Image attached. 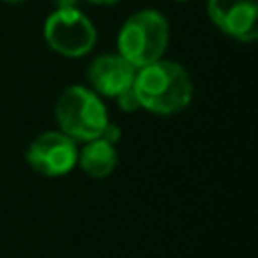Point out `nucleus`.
I'll return each instance as SVG.
<instances>
[{
	"label": "nucleus",
	"mask_w": 258,
	"mask_h": 258,
	"mask_svg": "<svg viewBox=\"0 0 258 258\" xmlns=\"http://www.w3.org/2000/svg\"><path fill=\"white\" fill-rule=\"evenodd\" d=\"M133 91L139 109L155 115H173L183 111L191 101V81L181 64L171 60H155L137 69Z\"/></svg>",
	"instance_id": "1"
},
{
	"label": "nucleus",
	"mask_w": 258,
	"mask_h": 258,
	"mask_svg": "<svg viewBox=\"0 0 258 258\" xmlns=\"http://www.w3.org/2000/svg\"><path fill=\"white\" fill-rule=\"evenodd\" d=\"M167 42L169 24L165 16L157 10H139L121 26L117 48L129 64L143 69L155 60H161Z\"/></svg>",
	"instance_id": "2"
},
{
	"label": "nucleus",
	"mask_w": 258,
	"mask_h": 258,
	"mask_svg": "<svg viewBox=\"0 0 258 258\" xmlns=\"http://www.w3.org/2000/svg\"><path fill=\"white\" fill-rule=\"evenodd\" d=\"M54 113L60 133H64L73 141L97 139L109 125V115L101 97L81 85L69 87L58 97Z\"/></svg>",
	"instance_id": "3"
},
{
	"label": "nucleus",
	"mask_w": 258,
	"mask_h": 258,
	"mask_svg": "<svg viewBox=\"0 0 258 258\" xmlns=\"http://www.w3.org/2000/svg\"><path fill=\"white\" fill-rule=\"evenodd\" d=\"M42 32L46 44L54 52L69 58H77L91 52L97 42V30L93 22L73 6L56 8L46 18Z\"/></svg>",
	"instance_id": "4"
},
{
	"label": "nucleus",
	"mask_w": 258,
	"mask_h": 258,
	"mask_svg": "<svg viewBox=\"0 0 258 258\" xmlns=\"http://www.w3.org/2000/svg\"><path fill=\"white\" fill-rule=\"evenodd\" d=\"M79 159L77 143L60 131H46L38 135L26 149L28 165L46 177H60L69 173Z\"/></svg>",
	"instance_id": "5"
},
{
	"label": "nucleus",
	"mask_w": 258,
	"mask_h": 258,
	"mask_svg": "<svg viewBox=\"0 0 258 258\" xmlns=\"http://www.w3.org/2000/svg\"><path fill=\"white\" fill-rule=\"evenodd\" d=\"M208 16L236 40L252 42L258 36V0H208Z\"/></svg>",
	"instance_id": "6"
},
{
	"label": "nucleus",
	"mask_w": 258,
	"mask_h": 258,
	"mask_svg": "<svg viewBox=\"0 0 258 258\" xmlns=\"http://www.w3.org/2000/svg\"><path fill=\"white\" fill-rule=\"evenodd\" d=\"M135 73L137 69L121 54H101L89 64L87 79L95 93L117 99L121 93L133 87Z\"/></svg>",
	"instance_id": "7"
},
{
	"label": "nucleus",
	"mask_w": 258,
	"mask_h": 258,
	"mask_svg": "<svg viewBox=\"0 0 258 258\" xmlns=\"http://www.w3.org/2000/svg\"><path fill=\"white\" fill-rule=\"evenodd\" d=\"M117 149L115 143H111L105 137H97L87 141V145H83V149L79 151V159L77 163L81 165V169L95 179L107 177L115 165H117Z\"/></svg>",
	"instance_id": "8"
},
{
	"label": "nucleus",
	"mask_w": 258,
	"mask_h": 258,
	"mask_svg": "<svg viewBox=\"0 0 258 258\" xmlns=\"http://www.w3.org/2000/svg\"><path fill=\"white\" fill-rule=\"evenodd\" d=\"M117 103H119V107H121L123 111H127V113H131V111H137V109H139V101H137V97H135L133 87H131V89H127L125 93H121V95L117 97Z\"/></svg>",
	"instance_id": "9"
},
{
	"label": "nucleus",
	"mask_w": 258,
	"mask_h": 258,
	"mask_svg": "<svg viewBox=\"0 0 258 258\" xmlns=\"http://www.w3.org/2000/svg\"><path fill=\"white\" fill-rule=\"evenodd\" d=\"M89 4H97V6H111V4H117L121 0H85Z\"/></svg>",
	"instance_id": "10"
},
{
	"label": "nucleus",
	"mask_w": 258,
	"mask_h": 258,
	"mask_svg": "<svg viewBox=\"0 0 258 258\" xmlns=\"http://www.w3.org/2000/svg\"><path fill=\"white\" fill-rule=\"evenodd\" d=\"M4 2H8V4H18V2H24V0H4Z\"/></svg>",
	"instance_id": "11"
},
{
	"label": "nucleus",
	"mask_w": 258,
	"mask_h": 258,
	"mask_svg": "<svg viewBox=\"0 0 258 258\" xmlns=\"http://www.w3.org/2000/svg\"><path fill=\"white\" fill-rule=\"evenodd\" d=\"M175 2H187V0H175Z\"/></svg>",
	"instance_id": "12"
}]
</instances>
